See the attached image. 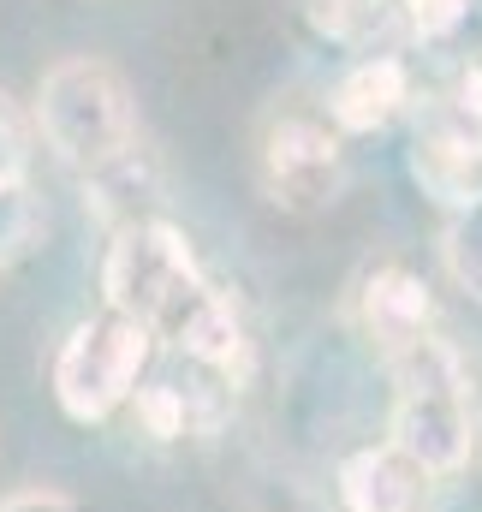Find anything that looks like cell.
Wrapping results in <instances>:
<instances>
[{
	"instance_id": "11",
	"label": "cell",
	"mask_w": 482,
	"mask_h": 512,
	"mask_svg": "<svg viewBox=\"0 0 482 512\" xmlns=\"http://www.w3.org/2000/svg\"><path fill=\"white\" fill-rule=\"evenodd\" d=\"M411 179L441 203L465 209L482 197V131L477 126H429L411 137Z\"/></svg>"
},
{
	"instance_id": "5",
	"label": "cell",
	"mask_w": 482,
	"mask_h": 512,
	"mask_svg": "<svg viewBox=\"0 0 482 512\" xmlns=\"http://www.w3.org/2000/svg\"><path fill=\"white\" fill-rule=\"evenodd\" d=\"M262 191L286 215H322L346 191V143L316 114H280L262 131Z\"/></svg>"
},
{
	"instance_id": "13",
	"label": "cell",
	"mask_w": 482,
	"mask_h": 512,
	"mask_svg": "<svg viewBox=\"0 0 482 512\" xmlns=\"http://www.w3.org/2000/svg\"><path fill=\"white\" fill-rule=\"evenodd\" d=\"M143 423V435L155 441H179L197 435V387H173V382H137V393L125 399Z\"/></svg>"
},
{
	"instance_id": "3",
	"label": "cell",
	"mask_w": 482,
	"mask_h": 512,
	"mask_svg": "<svg viewBox=\"0 0 482 512\" xmlns=\"http://www.w3.org/2000/svg\"><path fill=\"white\" fill-rule=\"evenodd\" d=\"M155 358V340L143 322H131L120 310H102L90 322H78L54 358V399L72 423H108L125 399L137 393L143 370Z\"/></svg>"
},
{
	"instance_id": "7",
	"label": "cell",
	"mask_w": 482,
	"mask_h": 512,
	"mask_svg": "<svg viewBox=\"0 0 482 512\" xmlns=\"http://www.w3.org/2000/svg\"><path fill=\"white\" fill-rule=\"evenodd\" d=\"M405 108H411V66L399 54H369L358 66H346L340 84L328 90V126L340 137L387 131Z\"/></svg>"
},
{
	"instance_id": "8",
	"label": "cell",
	"mask_w": 482,
	"mask_h": 512,
	"mask_svg": "<svg viewBox=\"0 0 482 512\" xmlns=\"http://www.w3.org/2000/svg\"><path fill=\"white\" fill-rule=\"evenodd\" d=\"M358 316L363 334L381 346V358H393L435 328V298H429L423 274H411L405 262H381L358 286Z\"/></svg>"
},
{
	"instance_id": "14",
	"label": "cell",
	"mask_w": 482,
	"mask_h": 512,
	"mask_svg": "<svg viewBox=\"0 0 482 512\" xmlns=\"http://www.w3.org/2000/svg\"><path fill=\"white\" fill-rule=\"evenodd\" d=\"M441 262H447V280L482 304V197L477 203H465V209H447V227H441Z\"/></svg>"
},
{
	"instance_id": "2",
	"label": "cell",
	"mask_w": 482,
	"mask_h": 512,
	"mask_svg": "<svg viewBox=\"0 0 482 512\" xmlns=\"http://www.w3.org/2000/svg\"><path fill=\"white\" fill-rule=\"evenodd\" d=\"M36 126L66 167L78 173L102 167L125 143H137V102H131L125 72L96 54L54 60L36 84Z\"/></svg>"
},
{
	"instance_id": "18",
	"label": "cell",
	"mask_w": 482,
	"mask_h": 512,
	"mask_svg": "<svg viewBox=\"0 0 482 512\" xmlns=\"http://www.w3.org/2000/svg\"><path fill=\"white\" fill-rule=\"evenodd\" d=\"M0 512H78L72 495H60V489H18V495H6Z\"/></svg>"
},
{
	"instance_id": "10",
	"label": "cell",
	"mask_w": 482,
	"mask_h": 512,
	"mask_svg": "<svg viewBox=\"0 0 482 512\" xmlns=\"http://www.w3.org/2000/svg\"><path fill=\"white\" fill-rule=\"evenodd\" d=\"M334 489H340L346 512H423V501H429V477L387 441L346 453L334 471Z\"/></svg>"
},
{
	"instance_id": "9",
	"label": "cell",
	"mask_w": 482,
	"mask_h": 512,
	"mask_svg": "<svg viewBox=\"0 0 482 512\" xmlns=\"http://www.w3.org/2000/svg\"><path fill=\"white\" fill-rule=\"evenodd\" d=\"M84 209L108 233L137 227V221H161L155 215L161 209V161H155V149H143V137L84 173Z\"/></svg>"
},
{
	"instance_id": "12",
	"label": "cell",
	"mask_w": 482,
	"mask_h": 512,
	"mask_svg": "<svg viewBox=\"0 0 482 512\" xmlns=\"http://www.w3.org/2000/svg\"><path fill=\"white\" fill-rule=\"evenodd\" d=\"M42 227H48V209L30 191V179H0V268H12L36 251Z\"/></svg>"
},
{
	"instance_id": "15",
	"label": "cell",
	"mask_w": 482,
	"mask_h": 512,
	"mask_svg": "<svg viewBox=\"0 0 482 512\" xmlns=\"http://www.w3.org/2000/svg\"><path fill=\"white\" fill-rule=\"evenodd\" d=\"M387 0H310V24L334 42H358L363 30L381 18Z\"/></svg>"
},
{
	"instance_id": "17",
	"label": "cell",
	"mask_w": 482,
	"mask_h": 512,
	"mask_svg": "<svg viewBox=\"0 0 482 512\" xmlns=\"http://www.w3.org/2000/svg\"><path fill=\"white\" fill-rule=\"evenodd\" d=\"M24 167H30V126L18 102L0 90V179H24Z\"/></svg>"
},
{
	"instance_id": "16",
	"label": "cell",
	"mask_w": 482,
	"mask_h": 512,
	"mask_svg": "<svg viewBox=\"0 0 482 512\" xmlns=\"http://www.w3.org/2000/svg\"><path fill=\"white\" fill-rule=\"evenodd\" d=\"M471 6H477V0H405V24H411V36H423V42H447L453 30H465Z\"/></svg>"
},
{
	"instance_id": "6",
	"label": "cell",
	"mask_w": 482,
	"mask_h": 512,
	"mask_svg": "<svg viewBox=\"0 0 482 512\" xmlns=\"http://www.w3.org/2000/svg\"><path fill=\"white\" fill-rule=\"evenodd\" d=\"M155 340H167L173 352H185L197 370L221 376V387H233L250 370V334H244V322H239V304L209 274L161 316Z\"/></svg>"
},
{
	"instance_id": "4",
	"label": "cell",
	"mask_w": 482,
	"mask_h": 512,
	"mask_svg": "<svg viewBox=\"0 0 482 512\" xmlns=\"http://www.w3.org/2000/svg\"><path fill=\"white\" fill-rule=\"evenodd\" d=\"M203 280L197 268V251L191 239L173 227V221H137V227H120L114 245H108V262H102V292H108V310H120L131 322L161 328V316Z\"/></svg>"
},
{
	"instance_id": "1",
	"label": "cell",
	"mask_w": 482,
	"mask_h": 512,
	"mask_svg": "<svg viewBox=\"0 0 482 512\" xmlns=\"http://www.w3.org/2000/svg\"><path fill=\"white\" fill-rule=\"evenodd\" d=\"M393 370V435L387 447H399L429 483L435 477H459L477 459V382L465 352L429 328L423 340H411L405 352L387 358Z\"/></svg>"
}]
</instances>
